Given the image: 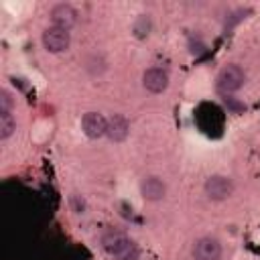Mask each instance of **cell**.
I'll list each match as a JSON object with an SVG mask.
<instances>
[{"instance_id":"obj_1","label":"cell","mask_w":260,"mask_h":260,"mask_svg":"<svg viewBox=\"0 0 260 260\" xmlns=\"http://www.w3.org/2000/svg\"><path fill=\"white\" fill-rule=\"evenodd\" d=\"M102 248L116 260H136L138 258L136 244L122 232H106L102 236Z\"/></svg>"},{"instance_id":"obj_2","label":"cell","mask_w":260,"mask_h":260,"mask_svg":"<svg viewBox=\"0 0 260 260\" xmlns=\"http://www.w3.org/2000/svg\"><path fill=\"white\" fill-rule=\"evenodd\" d=\"M246 81V73L240 65H225L217 75V89L221 93H234L238 91Z\"/></svg>"},{"instance_id":"obj_3","label":"cell","mask_w":260,"mask_h":260,"mask_svg":"<svg viewBox=\"0 0 260 260\" xmlns=\"http://www.w3.org/2000/svg\"><path fill=\"white\" fill-rule=\"evenodd\" d=\"M49 16H51L53 26H57L61 30H67V32L77 24V10L73 6H69V4H57V6H53L51 12H49Z\"/></svg>"},{"instance_id":"obj_4","label":"cell","mask_w":260,"mask_h":260,"mask_svg":"<svg viewBox=\"0 0 260 260\" xmlns=\"http://www.w3.org/2000/svg\"><path fill=\"white\" fill-rule=\"evenodd\" d=\"M69 43H71L69 32L67 30H61L57 26H49L43 32V47L49 53H63V51L69 49Z\"/></svg>"},{"instance_id":"obj_5","label":"cell","mask_w":260,"mask_h":260,"mask_svg":"<svg viewBox=\"0 0 260 260\" xmlns=\"http://www.w3.org/2000/svg\"><path fill=\"white\" fill-rule=\"evenodd\" d=\"M203 189H205V195H207L209 199L221 201V199H225V197L232 195L234 183H232L228 177H223V175H211V177L205 181Z\"/></svg>"},{"instance_id":"obj_6","label":"cell","mask_w":260,"mask_h":260,"mask_svg":"<svg viewBox=\"0 0 260 260\" xmlns=\"http://www.w3.org/2000/svg\"><path fill=\"white\" fill-rule=\"evenodd\" d=\"M195 260H221V244L215 238H199L193 246Z\"/></svg>"},{"instance_id":"obj_7","label":"cell","mask_w":260,"mask_h":260,"mask_svg":"<svg viewBox=\"0 0 260 260\" xmlns=\"http://www.w3.org/2000/svg\"><path fill=\"white\" fill-rule=\"evenodd\" d=\"M81 130L87 138H100L108 132V120L100 112H87L81 118Z\"/></svg>"},{"instance_id":"obj_8","label":"cell","mask_w":260,"mask_h":260,"mask_svg":"<svg viewBox=\"0 0 260 260\" xmlns=\"http://www.w3.org/2000/svg\"><path fill=\"white\" fill-rule=\"evenodd\" d=\"M142 85H144L150 93H160V91H165L167 85H169V75H167V71L160 69V67H150V69H146L144 75H142Z\"/></svg>"},{"instance_id":"obj_9","label":"cell","mask_w":260,"mask_h":260,"mask_svg":"<svg viewBox=\"0 0 260 260\" xmlns=\"http://www.w3.org/2000/svg\"><path fill=\"white\" fill-rule=\"evenodd\" d=\"M140 193L148 201H158V199L165 197L167 187L158 177H144L142 183H140Z\"/></svg>"},{"instance_id":"obj_10","label":"cell","mask_w":260,"mask_h":260,"mask_svg":"<svg viewBox=\"0 0 260 260\" xmlns=\"http://www.w3.org/2000/svg\"><path fill=\"white\" fill-rule=\"evenodd\" d=\"M128 132H130V126H128V122H126L124 116L116 114V116H112V118L108 120V132H106V134L110 136V140L122 142V140L128 136Z\"/></svg>"},{"instance_id":"obj_11","label":"cell","mask_w":260,"mask_h":260,"mask_svg":"<svg viewBox=\"0 0 260 260\" xmlns=\"http://www.w3.org/2000/svg\"><path fill=\"white\" fill-rule=\"evenodd\" d=\"M16 130V122L10 112H0V138L6 140Z\"/></svg>"},{"instance_id":"obj_12","label":"cell","mask_w":260,"mask_h":260,"mask_svg":"<svg viewBox=\"0 0 260 260\" xmlns=\"http://www.w3.org/2000/svg\"><path fill=\"white\" fill-rule=\"evenodd\" d=\"M10 110H12V95L6 89H2L0 91V112H10Z\"/></svg>"}]
</instances>
